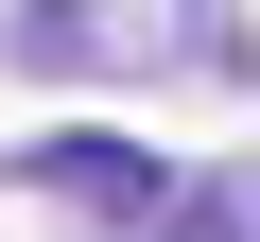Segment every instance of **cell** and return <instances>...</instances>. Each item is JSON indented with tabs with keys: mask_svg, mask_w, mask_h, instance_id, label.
Segmentation results:
<instances>
[{
	"mask_svg": "<svg viewBox=\"0 0 260 242\" xmlns=\"http://www.w3.org/2000/svg\"><path fill=\"white\" fill-rule=\"evenodd\" d=\"M18 190H52V208H104V225H139V208L174 190V156H156V139H35V156H18Z\"/></svg>",
	"mask_w": 260,
	"mask_h": 242,
	"instance_id": "cell-1",
	"label": "cell"
},
{
	"mask_svg": "<svg viewBox=\"0 0 260 242\" xmlns=\"http://www.w3.org/2000/svg\"><path fill=\"white\" fill-rule=\"evenodd\" d=\"M104 242H260V156H208V173H174L139 225H104Z\"/></svg>",
	"mask_w": 260,
	"mask_h": 242,
	"instance_id": "cell-2",
	"label": "cell"
}]
</instances>
